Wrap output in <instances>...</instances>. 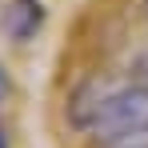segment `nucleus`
<instances>
[{"label":"nucleus","instance_id":"nucleus-4","mask_svg":"<svg viewBox=\"0 0 148 148\" xmlns=\"http://www.w3.org/2000/svg\"><path fill=\"white\" fill-rule=\"evenodd\" d=\"M8 88H12V80H8V68L0 64V104H4V96H8Z\"/></svg>","mask_w":148,"mask_h":148},{"label":"nucleus","instance_id":"nucleus-3","mask_svg":"<svg viewBox=\"0 0 148 148\" xmlns=\"http://www.w3.org/2000/svg\"><path fill=\"white\" fill-rule=\"evenodd\" d=\"M128 80H132V84H140V88H148V44L128 60Z\"/></svg>","mask_w":148,"mask_h":148},{"label":"nucleus","instance_id":"nucleus-2","mask_svg":"<svg viewBox=\"0 0 148 148\" xmlns=\"http://www.w3.org/2000/svg\"><path fill=\"white\" fill-rule=\"evenodd\" d=\"M48 20V4L44 0H4L0 8V36L12 44H32L36 32Z\"/></svg>","mask_w":148,"mask_h":148},{"label":"nucleus","instance_id":"nucleus-6","mask_svg":"<svg viewBox=\"0 0 148 148\" xmlns=\"http://www.w3.org/2000/svg\"><path fill=\"white\" fill-rule=\"evenodd\" d=\"M112 148H148V140H136V144H112Z\"/></svg>","mask_w":148,"mask_h":148},{"label":"nucleus","instance_id":"nucleus-5","mask_svg":"<svg viewBox=\"0 0 148 148\" xmlns=\"http://www.w3.org/2000/svg\"><path fill=\"white\" fill-rule=\"evenodd\" d=\"M0 148H12V144H8V128H4V124H0Z\"/></svg>","mask_w":148,"mask_h":148},{"label":"nucleus","instance_id":"nucleus-7","mask_svg":"<svg viewBox=\"0 0 148 148\" xmlns=\"http://www.w3.org/2000/svg\"><path fill=\"white\" fill-rule=\"evenodd\" d=\"M144 12H148V0H144Z\"/></svg>","mask_w":148,"mask_h":148},{"label":"nucleus","instance_id":"nucleus-1","mask_svg":"<svg viewBox=\"0 0 148 148\" xmlns=\"http://www.w3.org/2000/svg\"><path fill=\"white\" fill-rule=\"evenodd\" d=\"M64 116L76 132L100 140L104 148L112 144H136L148 140V88L124 80H84L76 84L64 100Z\"/></svg>","mask_w":148,"mask_h":148}]
</instances>
